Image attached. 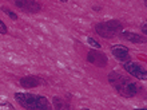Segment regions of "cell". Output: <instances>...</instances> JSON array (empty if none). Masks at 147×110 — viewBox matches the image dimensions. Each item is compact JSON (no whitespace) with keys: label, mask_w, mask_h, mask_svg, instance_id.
I'll return each mask as SVG.
<instances>
[{"label":"cell","mask_w":147,"mask_h":110,"mask_svg":"<svg viewBox=\"0 0 147 110\" xmlns=\"http://www.w3.org/2000/svg\"><path fill=\"white\" fill-rule=\"evenodd\" d=\"M109 81L112 86L115 87V90L119 93L120 95H123L126 98H131L135 97L139 93V86L135 82H132L130 78L124 77L118 73H111L109 75Z\"/></svg>","instance_id":"6da1fadb"},{"label":"cell","mask_w":147,"mask_h":110,"mask_svg":"<svg viewBox=\"0 0 147 110\" xmlns=\"http://www.w3.org/2000/svg\"><path fill=\"white\" fill-rule=\"evenodd\" d=\"M95 31L99 36L105 39H112L122 32V23L119 20H109V22H100L95 26Z\"/></svg>","instance_id":"3957f363"},{"label":"cell","mask_w":147,"mask_h":110,"mask_svg":"<svg viewBox=\"0 0 147 110\" xmlns=\"http://www.w3.org/2000/svg\"><path fill=\"white\" fill-rule=\"evenodd\" d=\"M122 36H123L126 40L131 42V43H144L146 42V38L139 34H135V32H131V31H122L120 32Z\"/></svg>","instance_id":"9c48e42d"},{"label":"cell","mask_w":147,"mask_h":110,"mask_svg":"<svg viewBox=\"0 0 147 110\" xmlns=\"http://www.w3.org/2000/svg\"><path fill=\"white\" fill-rule=\"evenodd\" d=\"M15 101L22 107L28 110H44L50 107L46 97L31 93H15Z\"/></svg>","instance_id":"7a4b0ae2"},{"label":"cell","mask_w":147,"mask_h":110,"mask_svg":"<svg viewBox=\"0 0 147 110\" xmlns=\"http://www.w3.org/2000/svg\"><path fill=\"white\" fill-rule=\"evenodd\" d=\"M111 52L119 62L124 63L131 59V56H130V50H128L126 46H123V44H114L111 47Z\"/></svg>","instance_id":"52a82bcc"},{"label":"cell","mask_w":147,"mask_h":110,"mask_svg":"<svg viewBox=\"0 0 147 110\" xmlns=\"http://www.w3.org/2000/svg\"><path fill=\"white\" fill-rule=\"evenodd\" d=\"M54 106L56 107V109H64V107H68V105L64 103L62 99L58 98V97H54Z\"/></svg>","instance_id":"8fae6325"},{"label":"cell","mask_w":147,"mask_h":110,"mask_svg":"<svg viewBox=\"0 0 147 110\" xmlns=\"http://www.w3.org/2000/svg\"><path fill=\"white\" fill-rule=\"evenodd\" d=\"M20 85L24 89H34L42 85V79L36 75H26L23 78H20Z\"/></svg>","instance_id":"ba28073f"},{"label":"cell","mask_w":147,"mask_h":110,"mask_svg":"<svg viewBox=\"0 0 147 110\" xmlns=\"http://www.w3.org/2000/svg\"><path fill=\"white\" fill-rule=\"evenodd\" d=\"M7 32H8L7 26H5V23H4L3 20L0 19V34H3V35H5Z\"/></svg>","instance_id":"4fadbf2b"},{"label":"cell","mask_w":147,"mask_h":110,"mask_svg":"<svg viewBox=\"0 0 147 110\" xmlns=\"http://www.w3.org/2000/svg\"><path fill=\"white\" fill-rule=\"evenodd\" d=\"M0 109H9V110H13V106L11 103H0Z\"/></svg>","instance_id":"5bb4252c"},{"label":"cell","mask_w":147,"mask_h":110,"mask_svg":"<svg viewBox=\"0 0 147 110\" xmlns=\"http://www.w3.org/2000/svg\"><path fill=\"white\" fill-rule=\"evenodd\" d=\"M87 60H88L91 65L98 67H106L107 63H109V59L102 51H99L98 48H94V50H90L88 54H87Z\"/></svg>","instance_id":"5b68a950"},{"label":"cell","mask_w":147,"mask_h":110,"mask_svg":"<svg viewBox=\"0 0 147 110\" xmlns=\"http://www.w3.org/2000/svg\"><path fill=\"white\" fill-rule=\"evenodd\" d=\"M142 32H143V34H147V26H146V23L142 26Z\"/></svg>","instance_id":"9a60e30c"},{"label":"cell","mask_w":147,"mask_h":110,"mask_svg":"<svg viewBox=\"0 0 147 110\" xmlns=\"http://www.w3.org/2000/svg\"><path fill=\"white\" fill-rule=\"evenodd\" d=\"M59 1H62V3H67L68 0H59Z\"/></svg>","instance_id":"2e32d148"},{"label":"cell","mask_w":147,"mask_h":110,"mask_svg":"<svg viewBox=\"0 0 147 110\" xmlns=\"http://www.w3.org/2000/svg\"><path fill=\"white\" fill-rule=\"evenodd\" d=\"M87 43H88L92 48H98V50L100 48V43H99L98 40H95L94 38H90V36H88V38H87Z\"/></svg>","instance_id":"7c38bea8"},{"label":"cell","mask_w":147,"mask_h":110,"mask_svg":"<svg viewBox=\"0 0 147 110\" xmlns=\"http://www.w3.org/2000/svg\"><path fill=\"white\" fill-rule=\"evenodd\" d=\"M123 69L127 71L130 75L135 77V78L139 79V81H146V79H147V71H146V69L140 66L139 63L132 62L131 59L123 63Z\"/></svg>","instance_id":"277c9868"},{"label":"cell","mask_w":147,"mask_h":110,"mask_svg":"<svg viewBox=\"0 0 147 110\" xmlns=\"http://www.w3.org/2000/svg\"><path fill=\"white\" fill-rule=\"evenodd\" d=\"M13 3L19 10L28 14H38L42 11V5L35 0H13Z\"/></svg>","instance_id":"8992f818"},{"label":"cell","mask_w":147,"mask_h":110,"mask_svg":"<svg viewBox=\"0 0 147 110\" xmlns=\"http://www.w3.org/2000/svg\"><path fill=\"white\" fill-rule=\"evenodd\" d=\"M1 12H4L5 15L9 18V19H12V20H18V15H16L13 11H11L9 8H7V7H1Z\"/></svg>","instance_id":"30bf717a"}]
</instances>
